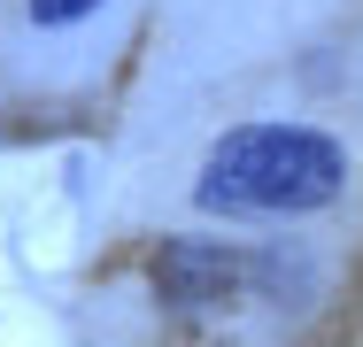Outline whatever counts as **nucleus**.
<instances>
[{
  "mask_svg": "<svg viewBox=\"0 0 363 347\" xmlns=\"http://www.w3.org/2000/svg\"><path fill=\"white\" fill-rule=\"evenodd\" d=\"M348 186V154L325 132L301 124H247L217 139L209 170H201V208L209 216H309Z\"/></svg>",
  "mask_w": 363,
  "mask_h": 347,
  "instance_id": "obj_1",
  "label": "nucleus"
},
{
  "mask_svg": "<svg viewBox=\"0 0 363 347\" xmlns=\"http://www.w3.org/2000/svg\"><path fill=\"white\" fill-rule=\"evenodd\" d=\"M232 278H240V263L224 247H162V263H155V285L170 301H217V293H232Z\"/></svg>",
  "mask_w": 363,
  "mask_h": 347,
  "instance_id": "obj_2",
  "label": "nucleus"
},
{
  "mask_svg": "<svg viewBox=\"0 0 363 347\" xmlns=\"http://www.w3.org/2000/svg\"><path fill=\"white\" fill-rule=\"evenodd\" d=\"M101 0H31V16L39 23H77V16H93Z\"/></svg>",
  "mask_w": 363,
  "mask_h": 347,
  "instance_id": "obj_3",
  "label": "nucleus"
}]
</instances>
